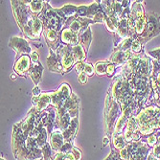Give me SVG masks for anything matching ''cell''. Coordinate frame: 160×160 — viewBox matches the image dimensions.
Returning a JSON list of instances; mask_svg holds the SVG:
<instances>
[{"label":"cell","mask_w":160,"mask_h":160,"mask_svg":"<svg viewBox=\"0 0 160 160\" xmlns=\"http://www.w3.org/2000/svg\"><path fill=\"white\" fill-rule=\"evenodd\" d=\"M91 24H94L93 19L75 17V18H68L66 20L64 28H70L72 31H74L76 34L81 36L87 30V28L90 27Z\"/></svg>","instance_id":"52a82bcc"},{"label":"cell","mask_w":160,"mask_h":160,"mask_svg":"<svg viewBox=\"0 0 160 160\" xmlns=\"http://www.w3.org/2000/svg\"><path fill=\"white\" fill-rule=\"evenodd\" d=\"M49 53H50V55L47 58V64H48L49 70L51 72H55V73L63 74V66H62L60 59L58 58L56 52L49 49Z\"/></svg>","instance_id":"2e32d148"},{"label":"cell","mask_w":160,"mask_h":160,"mask_svg":"<svg viewBox=\"0 0 160 160\" xmlns=\"http://www.w3.org/2000/svg\"><path fill=\"white\" fill-rule=\"evenodd\" d=\"M110 63L109 61H103V62H98L95 63V73L98 76H103L107 74V68L108 64Z\"/></svg>","instance_id":"d4e9b609"},{"label":"cell","mask_w":160,"mask_h":160,"mask_svg":"<svg viewBox=\"0 0 160 160\" xmlns=\"http://www.w3.org/2000/svg\"><path fill=\"white\" fill-rule=\"evenodd\" d=\"M148 160H157V159L153 156V154L152 153V151H151V152H150V154H149V156H148Z\"/></svg>","instance_id":"60d3db41"},{"label":"cell","mask_w":160,"mask_h":160,"mask_svg":"<svg viewBox=\"0 0 160 160\" xmlns=\"http://www.w3.org/2000/svg\"><path fill=\"white\" fill-rule=\"evenodd\" d=\"M110 143H111V139L108 137V136H105V138H104V140H103V147H107V146H108V145H110Z\"/></svg>","instance_id":"f35d334b"},{"label":"cell","mask_w":160,"mask_h":160,"mask_svg":"<svg viewBox=\"0 0 160 160\" xmlns=\"http://www.w3.org/2000/svg\"><path fill=\"white\" fill-rule=\"evenodd\" d=\"M143 46L144 45L138 39H134L133 42H132V48H130V50H132V52L133 54H139L144 50Z\"/></svg>","instance_id":"f1b7e54d"},{"label":"cell","mask_w":160,"mask_h":160,"mask_svg":"<svg viewBox=\"0 0 160 160\" xmlns=\"http://www.w3.org/2000/svg\"><path fill=\"white\" fill-rule=\"evenodd\" d=\"M78 128H79V116L72 119L69 127L64 132H62L65 143H73V140L78 132Z\"/></svg>","instance_id":"e0dca14e"},{"label":"cell","mask_w":160,"mask_h":160,"mask_svg":"<svg viewBox=\"0 0 160 160\" xmlns=\"http://www.w3.org/2000/svg\"><path fill=\"white\" fill-rule=\"evenodd\" d=\"M133 40H134V39H133L132 38H128L124 39V40L120 43V44H119L117 47H115V48H117V49H119V50H122V51L130 50Z\"/></svg>","instance_id":"83f0119b"},{"label":"cell","mask_w":160,"mask_h":160,"mask_svg":"<svg viewBox=\"0 0 160 160\" xmlns=\"http://www.w3.org/2000/svg\"><path fill=\"white\" fill-rule=\"evenodd\" d=\"M49 143L51 145V148L55 152H60L62 146L65 144V140L63 137V133L62 130L55 128L52 134L49 138Z\"/></svg>","instance_id":"9a60e30c"},{"label":"cell","mask_w":160,"mask_h":160,"mask_svg":"<svg viewBox=\"0 0 160 160\" xmlns=\"http://www.w3.org/2000/svg\"><path fill=\"white\" fill-rule=\"evenodd\" d=\"M38 18L42 21L44 28H49L57 32H62L67 20L61 9L52 8L47 1Z\"/></svg>","instance_id":"7a4b0ae2"},{"label":"cell","mask_w":160,"mask_h":160,"mask_svg":"<svg viewBox=\"0 0 160 160\" xmlns=\"http://www.w3.org/2000/svg\"><path fill=\"white\" fill-rule=\"evenodd\" d=\"M83 72H84V73H85L87 76L91 77V76H93L94 73H95V67L93 66L92 63L87 62V63H85V67H84Z\"/></svg>","instance_id":"4dcf8cb0"},{"label":"cell","mask_w":160,"mask_h":160,"mask_svg":"<svg viewBox=\"0 0 160 160\" xmlns=\"http://www.w3.org/2000/svg\"><path fill=\"white\" fill-rule=\"evenodd\" d=\"M43 34H44V38L46 40V43L48 44L49 48L56 52L62 44L61 41V34L57 31H54L49 28L43 29Z\"/></svg>","instance_id":"4fadbf2b"},{"label":"cell","mask_w":160,"mask_h":160,"mask_svg":"<svg viewBox=\"0 0 160 160\" xmlns=\"http://www.w3.org/2000/svg\"><path fill=\"white\" fill-rule=\"evenodd\" d=\"M9 46L17 53V60H18L23 55L30 56L32 53V49L29 45V42L22 38L12 37L9 42Z\"/></svg>","instance_id":"9c48e42d"},{"label":"cell","mask_w":160,"mask_h":160,"mask_svg":"<svg viewBox=\"0 0 160 160\" xmlns=\"http://www.w3.org/2000/svg\"><path fill=\"white\" fill-rule=\"evenodd\" d=\"M84 67H85V63H84L83 62H78V63H76L75 66H74V68H75V70L77 71V73H78V74H81L82 72H83Z\"/></svg>","instance_id":"d590c367"},{"label":"cell","mask_w":160,"mask_h":160,"mask_svg":"<svg viewBox=\"0 0 160 160\" xmlns=\"http://www.w3.org/2000/svg\"><path fill=\"white\" fill-rule=\"evenodd\" d=\"M0 160H5V159H4V158H3V157L1 156V158H0Z\"/></svg>","instance_id":"7bdbcfd3"},{"label":"cell","mask_w":160,"mask_h":160,"mask_svg":"<svg viewBox=\"0 0 160 160\" xmlns=\"http://www.w3.org/2000/svg\"><path fill=\"white\" fill-rule=\"evenodd\" d=\"M122 114V108L118 102L108 92L106 100L105 110V124H106V135L110 139L114 133L115 125Z\"/></svg>","instance_id":"3957f363"},{"label":"cell","mask_w":160,"mask_h":160,"mask_svg":"<svg viewBox=\"0 0 160 160\" xmlns=\"http://www.w3.org/2000/svg\"><path fill=\"white\" fill-rule=\"evenodd\" d=\"M41 152H42V155H43V159L44 160H54L55 158V155L57 152H55L53 151V149L51 148V145L50 143L48 142L44 147L41 149Z\"/></svg>","instance_id":"484cf974"},{"label":"cell","mask_w":160,"mask_h":160,"mask_svg":"<svg viewBox=\"0 0 160 160\" xmlns=\"http://www.w3.org/2000/svg\"><path fill=\"white\" fill-rule=\"evenodd\" d=\"M72 54H73V57H74L75 64L80 62H83L86 59V55H87L84 48L81 44L72 46Z\"/></svg>","instance_id":"44dd1931"},{"label":"cell","mask_w":160,"mask_h":160,"mask_svg":"<svg viewBox=\"0 0 160 160\" xmlns=\"http://www.w3.org/2000/svg\"><path fill=\"white\" fill-rule=\"evenodd\" d=\"M71 152L73 153L74 157H75V160H82V153L81 152V150H79L78 148H76L74 146V148L72 149Z\"/></svg>","instance_id":"e575fe53"},{"label":"cell","mask_w":160,"mask_h":160,"mask_svg":"<svg viewBox=\"0 0 160 160\" xmlns=\"http://www.w3.org/2000/svg\"><path fill=\"white\" fill-rule=\"evenodd\" d=\"M132 56H133V53L132 52V50L122 51L117 48H114V51L110 57L109 62L113 63L116 67H122L127 63V62Z\"/></svg>","instance_id":"30bf717a"},{"label":"cell","mask_w":160,"mask_h":160,"mask_svg":"<svg viewBox=\"0 0 160 160\" xmlns=\"http://www.w3.org/2000/svg\"><path fill=\"white\" fill-rule=\"evenodd\" d=\"M159 135H160V130H156V132H153L152 134L148 135V136H145V137H143L141 140L146 142V143L148 144V146H149L150 148L152 149V148L155 146V145H156L157 141H158Z\"/></svg>","instance_id":"cb8c5ba5"},{"label":"cell","mask_w":160,"mask_h":160,"mask_svg":"<svg viewBox=\"0 0 160 160\" xmlns=\"http://www.w3.org/2000/svg\"><path fill=\"white\" fill-rule=\"evenodd\" d=\"M45 2L46 1H40V0H33V1H30L29 8H30L31 12L35 14V16H39L43 9H44Z\"/></svg>","instance_id":"7402d4cb"},{"label":"cell","mask_w":160,"mask_h":160,"mask_svg":"<svg viewBox=\"0 0 160 160\" xmlns=\"http://www.w3.org/2000/svg\"><path fill=\"white\" fill-rule=\"evenodd\" d=\"M146 28H145L143 35L137 38L143 45L160 34V14L153 12H146Z\"/></svg>","instance_id":"277c9868"},{"label":"cell","mask_w":160,"mask_h":160,"mask_svg":"<svg viewBox=\"0 0 160 160\" xmlns=\"http://www.w3.org/2000/svg\"><path fill=\"white\" fill-rule=\"evenodd\" d=\"M104 24H105L106 28L109 31V33L113 36L114 38H115L116 37H117V32H118L117 27L115 26V24L111 21V19H110L108 17H106L105 21H104Z\"/></svg>","instance_id":"4316f807"},{"label":"cell","mask_w":160,"mask_h":160,"mask_svg":"<svg viewBox=\"0 0 160 160\" xmlns=\"http://www.w3.org/2000/svg\"><path fill=\"white\" fill-rule=\"evenodd\" d=\"M88 76H87L84 72H82L81 74H79V77H78V79H79V82L82 83V84H85L86 82H87V81H88V78H87Z\"/></svg>","instance_id":"8d00e7d4"},{"label":"cell","mask_w":160,"mask_h":160,"mask_svg":"<svg viewBox=\"0 0 160 160\" xmlns=\"http://www.w3.org/2000/svg\"><path fill=\"white\" fill-rule=\"evenodd\" d=\"M11 78H12V81H14V80H16V78H17V74H12L11 75Z\"/></svg>","instance_id":"b9f144b4"},{"label":"cell","mask_w":160,"mask_h":160,"mask_svg":"<svg viewBox=\"0 0 160 160\" xmlns=\"http://www.w3.org/2000/svg\"><path fill=\"white\" fill-rule=\"evenodd\" d=\"M52 94L53 92H44L41 93L39 96H34L32 98V104L34 108L38 112L46 110L52 103Z\"/></svg>","instance_id":"8fae6325"},{"label":"cell","mask_w":160,"mask_h":160,"mask_svg":"<svg viewBox=\"0 0 160 160\" xmlns=\"http://www.w3.org/2000/svg\"><path fill=\"white\" fill-rule=\"evenodd\" d=\"M60 34L62 44L69 46H76L80 44V36L72 31L70 28H63Z\"/></svg>","instance_id":"5bb4252c"},{"label":"cell","mask_w":160,"mask_h":160,"mask_svg":"<svg viewBox=\"0 0 160 160\" xmlns=\"http://www.w3.org/2000/svg\"><path fill=\"white\" fill-rule=\"evenodd\" d=\"M31 58L29 55H23L18 60L16 61L13 65V70L16 74L21 77H26L29 73V70L31 68Z\"/></svg>","instance_id":"7c38bea8"},{"label":"cell","mask_w":160,"mask_h":160,"mask_svg":"<svg viewBox=\"0 0 160 160\" xmlns=\"http://www.w3.org/2000/svg\"><path fill=\"white\" fill-rule=\"evenodd\" d=\"M56 54L63 66V74L70 72V70L75 66L74 57L72 54V46L64 45L62 43L61 46L56 51Z\"/></svg>","instance_id":"8992f818"},{"label":"cell","mask_w":160,"mask_h":160,"mask_svg":"<svg viewBox=\"0 0 160 160\" xmlns=\"http://www.w3.org/2000/svg\"><path fill=\"white\" fill-rule=\"evenodd\" d=\"M149 55L152 56L157 62L160 63V48H159V49H156V50L150 51V52H149Z\"/></svg>","instance_id":"836d02e7"},{"label":"cell","mask_w":160,"mask_h":160,"mask_svg":"<svg viewBox=\"0 0 160 160\" xmlns=\"http://www.w3.org/2000/svg\"><path fill=\"white\" fill-rule=\"evenodd\" d=\"M144 1H133L132 4V13L128 20L129 38L137 39L144 33L147 24L146 12Z\"/></svg>","instance_id":"6da1fadb"},{"label":"cell","mask_w":160,"mask_h":160,"mask_svg":"<svg viewBox=\"0 0 160 160\" xmlns=\"http://www.w3.org/2000/svg\"><path fill=\"white\" fill-rule=\"evenodd\" d=\"M42 73H43V65L40 62H37V63L33 62L30 70H29L28 76L32 79L36 86H38V83L42 77Z\"/></svg>","instance_id":"ac0fdd59"},{"label":"cell","mask_w":160,"mask_h":160,"mask_svg":"<svg viewBox=\"0 0 160 160\" xmlns=\"http://www.w3.org/2000/svg\"><path fill=\"white\" fill-rule=\"evenodd\" d=\"M30 58H31V61L32 62H39V56H38V53L37 51H32L31 55H30Z\"/></svg>","instance_id":"74e56055"},{"label":"cell","mask_w":160,"mask_h":160,"mask_svg":"<svg viewBox=\"0 0 160 160\" xmlns=\"http://www.w3.org/2000/svg\"><path fill=\"white\" fill-rule=\"evenodd\" d=\"M33 94H34V96H39L41 94L40 93V88L38 86H35L33 88Z\"/></svg>","instance_id":"ab89813d"},{"label":"cell","mask_w":160,"mask_h":160,"mask_svg":"<svg viewBox=\"0 0 160 160\" xmlns=\"http://www.w3.org/2000/svg\"><path fill=\"white\" fill-rule=\"evenodd\" d=\"M38 160H44V159H43V158H40V159H38Z\"/></svg>","instance_id":"ee69618b"},{"label":"cell","mask_w":160,"mask_h":160,"mask_svg":"<svg viewBox=\"0 0 160 160\" xmlns=\"http://www.w3.org/2000/svg\"><path fill=\"white\" fill-rule=\"evenodd\" d=\"M105 160H121L119 156V152L117 150H115L114 148L111 147V152L108 154V156Z\"/></svg>","instance_id":"1f68e13d"},{"label":"cell","mask_w":160,"mask_h":160,"mask_svg":"<svg viewBox=\"0 0 160 160\" xmlns=\"http://www.w3.org/2000/svg\"><path fill=\"white\" fill-rule=\"evenodd\" d=\"M60 9H61V11L63 12V14H64V17L66 18V19L77 17L78 6L67 4V5H64L63 7H62V8H60Z\"/></svg>","instance_id":"603a6c76"},{"label":"cell","mask_w":160,"mask_h":160,"mask_svg":"<svg viewBox=\"0 0 160 160\" xmlns=\"http://www.w3.org/2000/svg\"><path fill=\"white\" fill-rule=\"evenodd\" d=\"M92 41V34H91V29L90 27L87 28V30L80 36V44L84 48L85 52L88 53L90 44Z\"/></svg>","instance_id":"d6986e66"},{"label":"cell","mask_w":160,"mask_h":160,"mask_svg":"<svg viewBox=\"0 0 160 160\" xmlns=\"http://www.w3.org/2000/svg\"><path fill=\"white\" fill-rule=\"evenodd\" d=\"M72 93L73 92H72L69 84L66 82H63L62 84H61L59 89L55 92H53L51 106L54 108H58L62 107L65 102L71 97Z\"/></svg>","instance_id":"ba28073f"},{"label":"cell","mask_w":160,"mask_h":160,"mask_svg":"<svg viewBox=\"0 0 160 160\" xmlns=\"http://www.w3.org/2000/svg\"><path fill=\"white\" fill-rule=\"evenodd\" d=\"M115 70H116V66L113 64V63H109L108 68H107V75L109 77V78H112L113 75L115 74Z\"/></svg>","instance_id":"d6a6232c"},{"label":"cell","mask_w":160,"mask_h":160,"mask_svg":"<svg viewBox=\"0 0 160 160\" xmlns=\"http://www.w3.org/2000/svg\"><path fill=\"white\" fill-rule=\"evenodd\" d=\"M129 147V158L128 160H148V156L152 151V148L148 146L145 141H133L128 143Z\"/></svg>","instance_id":"5b68a950"},{"label":"cell","mask_w":160,"mask_h":160,"mask_svg":"<svg viewBox=\"0 0 160 160\" xmlns=\"http://www.w3.org/2000/svg\"><path fill=\"white\" fill-rule=\"evenodd\" d=\"M128 142L125 140L124 134H113L111 137V143H110V147L114 148L115 150L120 151L123 148L127 146Z\"/></svg>","instance_id":"ffe728a7"},{"label":"cell","mask_w":160,"mask_h":160,"mask_svg":"<svg viewBox=\"0 0 160 160\" xmlns=\"http://www.w3.org/2000/svg\"><path fill=\"white\" fill-rule=\"evenodd\" d=\"M54 160H75V157L72 152H69V153L57 152Z\"/></svg>","instance_id":"f546056e"}]
</instances>
